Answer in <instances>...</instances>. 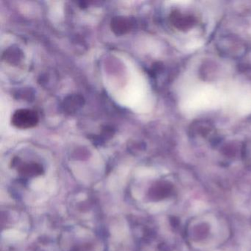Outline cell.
I'll return each mask as SVG.
<instances>
[{
  "label": "cell",
  "instance_id": "3957f363",
  "mask_svg": "<svg viewBox=\"0 0 251 251\" xmlns=\"http://www.w3.org/2000/svg\"><path fill=\"white\" fill-rule=\"evenodd\" d=\"M83 98L79 95H71L67 97L64 101L63 108L68 114H73L78 111L83 105Z\"/></svg>",
  "mask_w": 251,
  "mask_h": 251
},
{
  "label": "cell",
  "instance_id": "277c9868",
  "mask_svg": "<svg viewBox=\"0 0 251 251\" xmlns=\"http://www.w3.org/2000/svg\"><path fill=\"white\" fill-rule=\"evenodd\" d=\"M23 55L19 48H10L3 54V58L6 62L13 65H17L23 60Z\"/></svg>",
  "mask_w": 251,
  "mask_h": 251
},
{
  "label": "cell",
  "instance_id": "7a4b0ae2",
  "mask_svg": "<svg viewBox=\"0 0 251 251\" xmlns=\"http://www.w3.org/2000/svg\"><path fill=\"white\" fill-rule=\"evenodd\" d=\"M134 26L132 19L126 17H114L111 23V30L117 36H123L129 33Z\"/></svg>",
  "mask_w": 251,
  "mask_h": 251
},
{
  "label": "cell",
  "instance_id": "6da1fadb",
  "mask_svg": "<svg viewBox=\"0 0 251 251\" xmlns=\"http://www.w3.org/2000/svg\"><path fill=\"white\" fill-rule=\"evenodd\" d=\"M39 123V116L36 111L29 109L17 110L13 114L11 123L17 128L34 127Z\"/></svg>",
  "mask_w": 251,
  "mask_h": 251
}]
</instances>
